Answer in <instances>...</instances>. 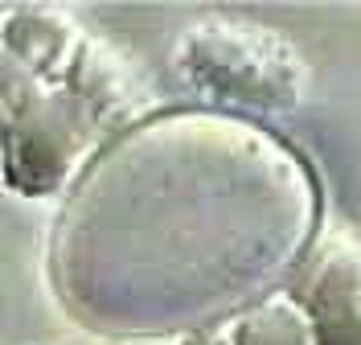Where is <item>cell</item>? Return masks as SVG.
<instances>
[{
  "mask_svg": "<svg viewBox=\"0 0 361 345\" xmlns=\"http://www.w3.org/2000/svg\"><path fill=\"white\" fill-rule=\"evenodd\" d=\"M226 333H230V345H312L308 317L288 292L247 304L226 321Z\"/></svg>",
  "mask_w": 361,
  "mask_h": 345,
  "instance_id": "cell-6",
  "label": "cell"
},
{
  "mask_svg": "<svg viewBox=\"0 0 361 345\" xmlns=\"http://www.w3.org/2000/svg\"><path fill=\"white\" fill-rule=\"evenodd\" d=\"M90 29L62 4H8L0 8V49L29 70L45 91L66 87Z\"/></svg>",
  "mask_w": 361,
  "mask_h": 345,
  "instance_id": "cell-4",
  "label": "cell"
},
{
  "mask_svg": "<svg viewBox=\"0 0 361 345\" xmlns=\"http://www.w3.org/2000/svg\"><path fill=\"white\" fill-rule=\"evenodd\" d=\"M173 66L197 95L243 111H292L312 87L308 54L288 29L226 13L180 29Z\"/></svg>",
  "mask_w": 361,
  "mask_h": 345,
  "instance_id": "cell-1",
  "label": "cell"
},
{
  "mask_svg": "<svg viewBox=\"0 0 361 345\" xmlns=\"http://www.w3.org/2000/svg\"><path fill=\"white\" fill-rule=\"evenodd\" d=\"M99 136L103 128L66 87L42 91L17 132L0 144V189L25 202L58 198L74 181Z\"/></svg>",
  "mask_w": 361,
  "mask_h": 345,
  "instance_id": "cell-2",
  "label": "cell"
},
{
  "mask_svg": "<svg viewBox=\"0 0 361 345\" xmlns=\"http://www.w3.org/2000/svg\"><path fill=\"white\" fill-rule=\"evenodd\" d=\"M42 91H45L42 83L0 49V144L17 132V123L29 115V107L37 103Z\"/></svg>",
  "mask_w": 361,
  "mask_h": 345,
  "instance_id": "cell-7",
  "label": "cell"
},
{
  "mask_svg": "<svg viewBox=\"0 0 361 345\" xmlns=\"http://www.w3.org/2000/svg\"><path fill=\"white\" fill-rule=\"evenodd\" d=\"M42 345H62V341H42Z\"/></svg>",
  "mask_w": 361,
  "mask_h": 345,
  "instance_id": "cell-9",
  "label": "cell"
},
{
  "mask_svg": "<svg viewBox=\"0 0 361 345\" xmlns=\"http://www.w3.org/2000/svg\"><path fill=\"white\" fill-rule=\"evenodd\" d=\"M177 345H230V333L222 325H197V329H185L177 337Z\"/></svg>",
  "mask_w": 361,
  "mask_h": 345,
  "instance_id": "cell-8",
  "label": "cell"
},
{
  "mask_svg": "<svg viewBox=\"0 0 361 345\" xmlns=\"http://www.w3.org/2000/svg\"><path fill=\"white\" fill-rule=\"evenodd\" d=\"M66 91L94 115V123L107 132L115 119L132 111V103L140 99V74H135V62L115 49L107 37L90 33L78 62L66 78Z\"/></svg>",
  "mask_w": 361,
  "mask_h": 345,
  "instance_id": "cell-5",
  "label": "cell"
},
{
  "mask_svg": "<svg viewBox=\"0 0 361 345\" xmlns=\"http://www.w3.org/2000/svg\"><path fill=\"white\" fill-rule=\"evenodd\" d=\"M288 296L304 308L312 345H361V243L349 234L324 238Z\"/></svg>",
  "mask_w": 361,
  "mask_h": 345,
  "instance_id": "cell-3",
  "label": "cell"
}]
</instances>
